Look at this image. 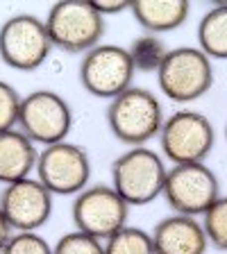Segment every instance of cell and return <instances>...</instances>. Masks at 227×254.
I'll list each match as a JSON object with an SVG mask.
<instances>
[{
  "label": "cell",
  "mask_w": 227,
  "mask_h": 254,
  "mask_svg": "<svg viewBox=\"0 0 227 254\" xmlns=\"http://www.w3.org/2000/svg\"><path fill=\"white\" fill-rule=\"evenodd\" d=\"M105 118L116 141L127 148H139L159 136L166 114L161 100L152 91L132 86L118 98L109 100Z\"/></svg>",
  "instance_id": "obj_1"
},
{
  "label": "cell",
  "mask_w": 227,
  "mask_h": 254,
  "mask_svg": "<svg viewBox=\"0 0 227 254\" xmlns=\"http://www.w3.org/2000/svg\"><path fill=\"white\" fill-rule=\"evenodd\" d=\"M166 173V159L152 148H127L111 164V186L130 206H146L161 197Z\"/></svg>",
  "instance_id": "obj_2"
},
{
  "label": "cell",
  "mask_w": 227,
  "mask_h": 254,
  "mask_svg": "<svg viewBox=\"0 0 227 254\" xmlns=\"http://www.w3.org/2000/svg\"><path fill=\"white\" fill-rule=\"evenodd\" d=\"M43 23L53 48L66 55H86L95 46H100L107 30V18L93 9L91 0L55 2Z\"/></svg>",
  "instance_id": "obj_3"
},
{
  "label": "cell",
  "mask_w": 227,
  "mask_h": 254,
  "mask_svg": "<svg viewBox=\"0 0 227 254\" xmlns=\"http://www.w3.org/2000/svg\"><path fill=\"white\" fill-rule=\"evenodd\" d=\"M154 75L159 91L177 105L200 100L214 86V64L198 46L170 48Z\"/></svg>",
  "instance_id": "obj_4"
},
{
  "label": "cell",
  "mask_w": 227,
  "mask_h": 254,
  "mask_svg": "<svg viewBox=\"0 0 227 254\" xmlns=\"http://www.w3.org/2000/svg\"><path fill=\"white\" fill-rule=\"evenodd\" d=\"M157 138L161 157L173 166L207 164L216 145V127L200 111L177 109L166 116Z\"/></svg>",
  "instance_id": "obj_5"
},
{
  "label": "cell",
  "mask_w": 227,
  "mask_h": 254,
  "mask_svg": "<svg viewBox=\"0 0 227 254\" xmlns=\"http://www.w3.org/2000/svg\"><path fill=\"white\" fill-rule=\"evenodd\" d=\"M79 84L93 98L114 100L134 86L137 68L130 50L116 43H100L79 59Z\"/></svg>",
  "instance_id": "obj_6"
},
{
  "label": "cell",
  "mask_w": 227,
  "mask_h": 254,
  "mask_svg": "<svg viewBox=\"0 0 227 254\" xmlns=\"http://www.w3.org/2000/svg\"><path fill=\"white\" fill-rule=\"evenodd\" d=\"M73 127V109L64 95L53 89H37L23 95L18 127L34 145H55L69 141Z\"/></svg>",
  "instance_id": "obj_7"
},
{
  "label": "cell",
  "mask_w": 227,
  "mask_h": 254,
  "mask_svg": "<svg viewBox=\"0 0 227 254\" xmlns=\"http://www.w3.org/2000/svg\"><path fill=\"white\" fill-rule=\"evenodd\" d=\"M53 53L43 18L34 14H14L0 25V62L21 73L41 68Z\"/></svg>",
  "instance_id": "obj_8"
},
{
  "label": "cell",
  "mask_w": 227,
  "mask_h": 254,
  "mask_svg": "<svg viewBox=\"0 0 227 254\" xmlns=\"http://www.w3.org/2000/svg\"><path fill=\"white\" fill-rule=\"evenodd\" d=\"M161 197L173 213L202 218L221 197V182L207 164L170 166Z\"/></svg>",
  "instance_id": "obj_9"
},
{
  "label": "cell",
  "mask_w": 227,
  "mask_h": 254,
  "mask_svg": "<svg viewBox=\"0 0 227 254\" xmlns=\"http://www.w3.org/2000/svg\"><path fill=\"white\" fill-rule=\"evenodd\" d=\"M37 180L53 195L75 197L91 182V159L82 145L62 141L39 150Z\"/></svg>",
  "instance_id": "obj_10"
},
{
  "label": "cell",
  "mask_w": 227,
  "mask_h": 254,
  "mask_svg": "<svg viewBox=\"0 0 227 254\" xmlns=\"http://www.w3.org/2000/svg\"><path fill=\"white\" fill-rule=\"evenodd\" d=\"M130 204L118 195L111 184H89L77 193L71 204V218L77 232L105 243L109 236L127 225Z\"/></svg>",
  "instance_id": "obj_11"
},
{
  "label": "cell",
  "mask_w": 227,
  "mask_h": 254,
  "mask_svg": "<svg viewBox=\"0 0 227 254\" xmlns=\"http://www.w3.org/2000/svg\"><path fill=\"white\" fill-rule=\"evenodd\" d=\"M53 197L37 177H27L2 189L0 209L14 232H39L53 216Z\"/></svg>",
  "instance_id": "obj_12"
},
{
  "label": "cell",
  "mask_w": 227,
  "mask_h": 254,
  "mask_svg": "<svg viewBox=\"0 0 227 254\" xmlns=\"http://www.w3.org/2000/svg\"><path fill=\"white\" fill-rule=\"evenodd\" d=\"M150 236L154 254H207L209 250L200 218L170 213L154 225Z\"/></svg>",
  "instance_id": "obj_13"
},
{
  "label": "cell",
  "mask_w": 227,
  "mask_h": 254,
  "mask_svg": "<svg viewBox=\"0 0 227 254\" xmlns=\"http://www.w3.org/2000/svg\"><path fill=\"white\" fill-rule=\"evenodd\" d=\"M130 11L146 34L159 37L180 30L191 14V5L189 0H132Z\"/></svg>",
  "instance_id": "obj_14"
},
{
  "label": "cell",
  "mask_w": 227,
  "mask_h": 254,
  "mask_svg": "<svg viewBox=\"0 0 227 254\" xmlns=\"http://www.w3.org/2000/svg\"><path fill=\"white\" fill-rule=\"evenodd\" d=\"M39 148L21 129L0 132V184L27 180L37 168Z\"/></svg>",
  "instance_id": "obj_15"
},
{
  "label": "cell",
  "mask_w": 227,
  "mask_h": 254,
  "mask_svg": "<svg viewBox=\"0 0 227 254\" xmlns=\"http://www.w3.org/2000/svg\"><path fill=\"white\" fill-rule=\"evenodd\" d=\"M198 48L212 59H227V5H214L198 23Z\"/></svg>",
  "instance_id": "obj_16"
},
{
  "label": "cell",
  "mask_w": 227,
  "mask_h": 254,
  "mask_svg": "<svg viewBox=\"0 0 227 254\" xmlns=\"http://www.w3.org/2000/svg\"><path fill=\"white\" fill-rule=\"evenodd\" d=\"M127 50H130V57H132L137 73H157L170 48L166 46V41L161 37L143 34V37L134 39Z\"/></svg>",
  "instance_id": "obj_17"
},
{
  "label": "cell",
  "mask_w": 227,
  "mask_h": 254,
  "mask_svg": "<svg viewBox=\"0 0 227 254\" xmlns=\"http://www.w3.org/2000/svg\"><path fill=\"white\" fill-rule=\"evenodd\" d=\"M105 254H154L152 236L141 227H125L105 241Z\"/></svg>",
  "instance_id": "obj_18"
},
{
  "label": "cell",
  "mask_w": 227,
  "mask_h": 254,
  "mask_svg": "<svg viewBox=\"0 0 227 254\" xmlns=\"http://www.w3.org/2000/svg\"><path fill=\"white\" fill-rule=\"evenodd\" d=\"M207 241L216 250L227 252V195H221L212 204V209L202 216Z\"/></svg>",
  "instance_id": "obj_19"
},
{
  "label": "cell",
  "mask_w": 227,
  "mask_h": 254,
  "mask_svg": "<svg viewBox=\"0 0 227 254\" xmlns=\"http://www.w3.org/2000/svg\"><path fill=\"white\" fill-rule=\"evenodd\" d=\"M53 254H105V243L84 232H66L53 248Z\"/></svg>",
  "instance_id": "obj_20"
},
{
  "label": "cell",
  "mask_w": 227,
  "mask_h": 254,
  "mask_svg": "<svg viewBox=\"0 0 227 254\" xmlns=\"http://www.w3.org/2000/svg\"><path fill=\"white\" fill-rule=\"evenodd\" d=\"M23 95L5 79H0V132H9L18 127Z\"/></svg>",
  "instance_id": "obj_21"
},
{
  "label": "cell",
  "mask_w": 227,
  "mask_h": 254,
  "mask_svg": "<svg viewBox=\"0 0 227 254\" xmlns=\"http://www.w3.org/2000/svg\"><path fill=\"white\" fill-rule=\"evenodd\" d=\"M2 254H53V248L39 232H14Z\"/></svg>",
  "instance_id": "obj_22"
},
{
  "label": "cell",
  "mask_w": 227,
  "mask_h": 254,
  "mask_svg": "<svg viewBox=\"0 0 227 254\" xmlns=\"http://www.w3.org/2000/svg\"><path fill=\"white\" fill-rule=\"evenodd\" d=\"M91 5L102 18H109V16H118L123 11H130V5L132 2H127V0H91Z\"/></svg>",
  "instance_id": "obj_23"
},
{
  "label": "cell",
  "mask_w": 227,
  "mask_h": 254,
  "mask_svg": "<svg viewBox=\"0 0 227 254\" xmlns=\"http://www.w3.org/2000/svg\"><path fill=\"white\" fill-rule=\"evenodd\" d=\"M11 234H14V229L9 227V222H7L5 213H2V209H0V250L7 245V241L11 238Z\"/></svg>",
  "instance_id": "obj_24"
},
{
  "label": "cell",
  "mask_w": 227,
  "mask_h": 254,
  "mask_svg": "<svg viewBox=\"0 0 227 254\" xmlns=\"http://www.w3.org/2000/svg\"><path fill=\"white\" fill-rule=\"evenodd\" d=\"M225 143H227V123H225Z\"/></svg>",
  "instance_id": "obj_25"
}]
</instances>
